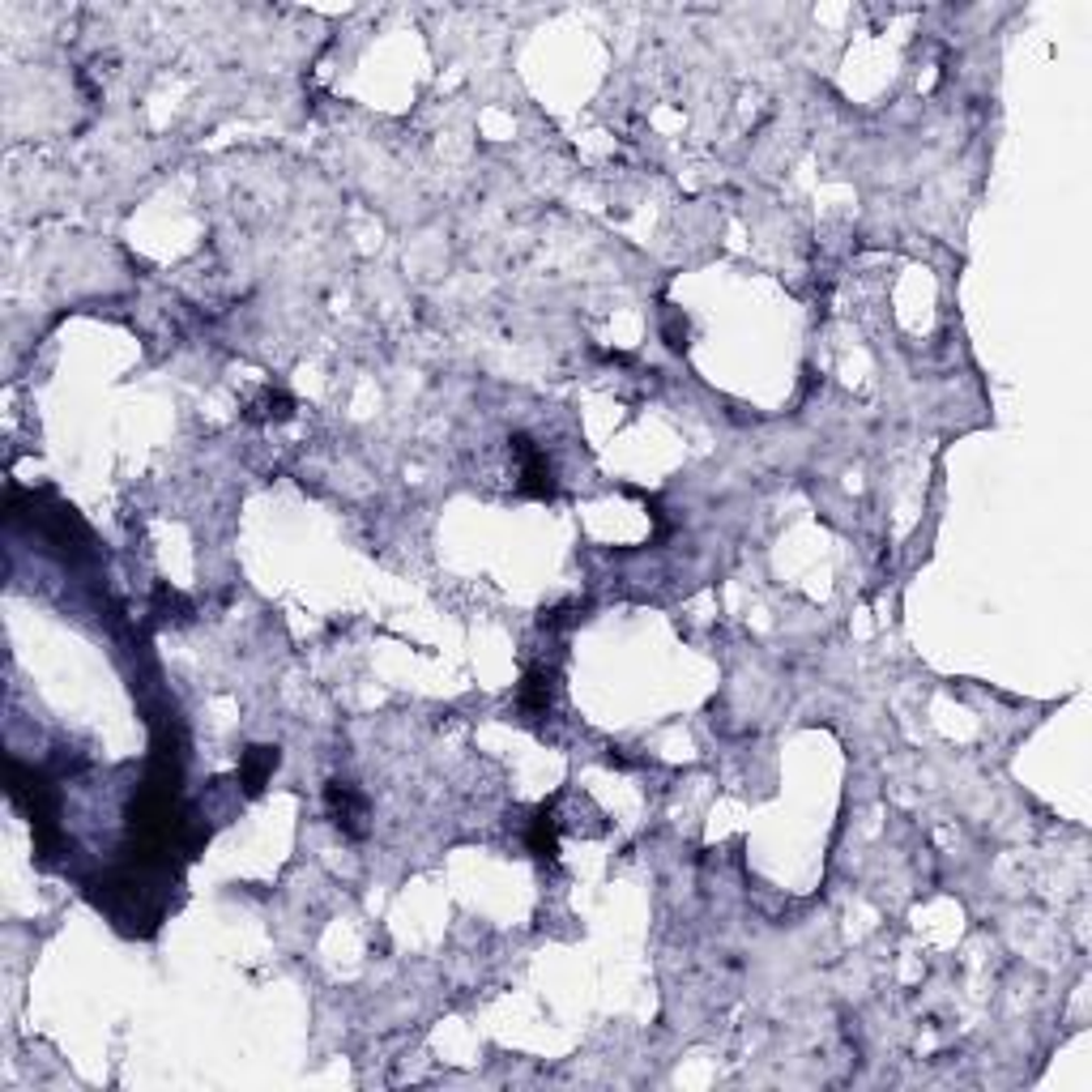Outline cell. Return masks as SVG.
Masks as SVG:
<instances>
[{"label": "cell", "mask_w": 1092, "mask_h": 1092, "mask_svg": "<svg viewBox=\"0 0 1092 1092\" xmlns=\"http://www.w3.org/2000/svg\"><path fill=\"white\" fill-rule=\"evenodd\" d=\"M512 448H517V457H521V491L525 495H555V479H550V461L543 448H534L525 435H517Z\"/></svg>", "instance_id": "1"}, {"label": "cell", "mask_w": 1092, "mask_h": 1092, "mask_svg": "<svg viewBox=\"0 0 1092 1092\" xmlns=\"http://www.w3.org/2000/svg\"><path fill=\"white\" fill-rule=\"evenodd\" d=\"M325 803H329L333 824H338L342 832H351V837H358V832H363V824H358V819H363L367 806H363V799L354 794V786H346V781H329Z\"/></svg>", "instance_id": "2"}, {"label": "cell", "mask_w": 1092, "mask_h": 1092, "mask_svg": "<svg viewBox=\"0 0 1092 1092\" xmlns=\"http://www.w3.org/2000/svg\"><path fill=\"white\" fill-rule=\"evenodd\" d=\"M278 768V747H252L243 755V790L256 794L269 781V773Z\"/></svg>", "instance_id": "3"}, {"label": "cell", "mask_w": 1092, "mask_h": 1092, "mask_svg": "<svg viewBox=\"0 0 1092 1092\" xmlns=\"http://www.w3.org/2000/svg\"><path fill=\"white\" fill-rule=\"evenodd\" d=\"M521 704H525V713H534V717L550 709V674L546 671H530V674H525Z\"/></svg>", "instance_id": "4"}, {"label": "cell", "mask_w": 1092, "mask_h": 1092, "mask_svg": "<svg viewBox=\"0 0 1092 1092\" xmlns=\"http://www.w3.org/2000/svg\"><path fill=\"white\" fill-rule=\"evenodd\" d=\"M530 850L538 854V858H555V819H550V811H538V819H534V832H530Z\"/></svg>", "instance_id": "5"}]
</instances>
